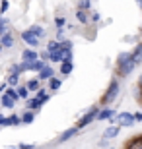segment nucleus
<instances>
[{
	"label": "nucleus",
	"mask_w": 142,
	"mask_h": 149,
	"mask_svg": "<svg viewBox=\"0 0 142 149\" xmlns=\"http://www.w3.org/2000/svg\"><path fill=\"white\" fill-rule=\"evenodd\" d=\"M0 45H2V47H6V49H10L12 45H14V37H12V33L4 31V33H2V37H0Z\"/></svg>",
	"instance_id": "nucleus-12"
},
{
	"label": "nucleus",
	"mask_w": 142,
	"mask_h": 149,
	"mask_svg": "<svg viewBox=\"0 0 142 149\" xmlns=\"http://www.w3.org/2000/svg\"><path fill=\"white\" fill-rule=\"evenodd\" d=\"M111 120V124H117V126H121V128H125V126H132L134 124V116L131 114V112H121V114H113L109 118Z\"/></svg>",
	"instance_id": "nucleus-3"
},
{
	"label": "nucleus",
	"mask_w": 142,
	"mask_h": 149,
	"mask_svg": "<svg viewBox=\"0 0 142 149\" xmlns=\"http://www.w3.org/2000/svg\"><path fill=\"white\" fill-rule=\"evenodd\" d=\"M41 37H45V29L41 27V25H31L29 29L22 31V41H23V43H28L31 49H37Z\"/></svg>",
	"instance_id": "nucleus-2"
},
{
	"label": "nucleus",
	"mask_w": 142,
	"mask_h": 149,
	"mask_svg": "<svg viewBox=\"0 0 142 149\" xmlns=\"http://www.w3.org/2000/svg\"><path fill=\"white\" fill-rule=\"evenodd\" d=\"M16 91H18V97H20V99H28L29 89L25 87V85H18V87H16Z\"/></svg>",
	"instance_id": "nucleus-17"
},
{
	"label": "nucleus",
	"mask_w": 142,
	"mask_h": 149,
	"mask_svg": "<svg viewBox=\"0 0 142 149\" xmlns=\"http://www.w3.org/2000/svg\"><path fill=\"white\" fill-rule=\"evenodd\" d=\"M39 60V52L37 50H33V49H25L22 52V62L23 64H31V62Z\"/></svg>",
	"instance_id": "nucleus-7"
},
{
	"label": "nucleus",
	"mask_w": 142,
	"mask_h": 149,
	"mask_svg": "<svg viewBox=\"0 0 142 149\" xmlns=\"http://www.w3.org/2000/svg\"><path fill=\"white\" fill-rule=\"evenodd\" d=\"M6 87H8L6 83H0V93H4V91H6Z\"/></svg>",
	"instance_id": "nucleus-23"
},
{
	"label": "nucleus",
	"mask_w": 142,
	"mask_h": 149,
	"mask_svg": "<svg viewBox=\"0 0 142 149\" xmlns=\"http://www.w3.org/2000/svg\"><path fill=\"white\" fill-rule=\"evenodd\" d=\"M25 87H28L29 91H37V89H41V79H39V77H33V79H29V81H28Z\"/></svg>",
	"instance_id": "nucleus-14"
},
{
	"label": "nucleus",
	"mask_w": 142,
	"mask_h": 149,
	"mask_svg": "<svg viewBox=\"0 0 142 149\" xmlns=\"http://www.w3.org/2000/svg\"><path fill=\"white\" fill-rule=\"evenodd\" d=\"M138 87H142V85H138Z\"/></svg>",
	"instance_id": "nucleus-26"
},
{
	"label": "nucleus",
	"mask_w": 142,
	"mask_h": 149,
	"mask_svg": "<svg viewBox=\"0 0 142 149\" xmlns=\"http://www.w3.org/2000/svg\"><path fill=\"white\" fill-rule=\"evenodd\" d=\"M134 60H132V52H121L117 56V62H115V72L119 77H126L129 74L134 70Z\"/></svg>",
	"instance_id": "nucleus-1"
},
{
	"label": "nucleus",
	"mask_w": 142,
	"mask_h": 149,
	"mask_svg": "<svg viewBox=\"0 0 142 149\" xmlns=\"http://www.w3.org/2000/svg\"><path fill=\"white\" fill-rule=\"evenodd\" d=\"M138 4H140V6H142V0H138Z\"/></svg>",
	"instance_id": "nucleus-24"
},
{
	"label": "nucleus",
	"mask_w": 142,
	"mask_h": 149,
	"mask_svg": "<svg viewBox=\"0 0 142 149\" xmlns=\"http://www.w3.org/2000/svg\"><path fill=\"white\" fill-rule=\"evenodd\" d=\"M16 97H12V95H8L4 91V95H2V99H0V105L4 107V109H14V105H16Z\"/></svg>",
	"instance_id": "nucleus-9"
},
{
	"label": "nucleus",
	"mask_w": 142,
	"mask_h": 149,
	"mask_svg": "<svg viewBox=\"0 0 142 149\" xmlns=\"http://www.w3.org/2000/svg\"><path fill=\"white\" fill-rule=\"evenodd\" d=\"M113 114H115L113 109H103V111L97 112V120H107V118H111Z\"/></svg>",
	"instance_id": "nucleus-15"
},
{
	"label": "nucleus",
	"mask_w": 142,
	"mask_h": 149,
	"mask_svg": "<svg viewBox=\"0 0 142 149\" xmlns=\"http://www.w3.org/2000/svg\"><path fill=\"white\" fill-rule=\"evenodd\" d=\"M72 68H74L72 60H62V62H60V74H62V76H70Z\"/></svg>",
	"instance_id": "nucleus-10"
},
{
	"label": "nucleus",
	"mask_w": 142,
	"mask_h": 149,
	"mask_svg": "<svg viewBox=\"0 0 142 149\" xmlns=\"http://www.w3.org/2000/svg\"><path fill=\"white\" fill-rule=\"evenodd\" d=\"M8 8H10V2H8V0H2V2H0V14H4Z\"/></svg>",
	"instance_id": "nucleus-20"
},
{
	"label": "nucleus",
	"mask_w": 142,
	"mask_h": 149,
	"mask_svg": "<svg viewBox=\"0 0 142 149\" xmlns=\"http://www.w3.org/2000/svg\"><path fill=\"white\" fill-rule=\"evenodd\" d=\"M76 19L80 23H86L88 22V16H86V10H80V8H78V12H76Z\"/></svg>",
	"instance_id": "nucleus-19"
},
{
	"label": "nucleus",
	"mask_w": 142,
	"mask_h": 149,
	"mask_svg": "<svg viewBox=\"0 0 142 149\" xmlns=\"http://www.w3.org/2000/svg\"><path fill=\"white\" fill-rule=\"evenodd\" d=\"M53 76H55V70H53V68H51L49 64H45V66L37 72V77L41 79V81H45V79H51Z\"/></svg>",
	"instance_id": "nucleus-8"
},
{
	"label": "nucleus",
	"mask_w": 142,
	"mask_h": 149,
	"mask_svg": "<svg viewBox=\"0 0 142 149\" xmlns=\"http://www.w3.org/2000/svg\"><path fill=\"white\" fill-rule=\"evenodd\" d=\"M117 93H119V81H113V83H109V89L105 91V95H103V99L99 101V105L97 107H105V105H109L111 101L117 97Z\"/></svg>",
	"instance_id": "nucleus-4"
},
{
	"label": "nucleus",
	"mask_w": 142,
	"mask_h": 149,
	"mask_svg": "<svg viewBox=\"0 0 142 149\" xmlns=\"http://www.w3.org/2000/svg\"><path fill=\"white\" fill-rule=\"evenodd\" d=\"M8 85H10V87H18V85H20V74H10Z\"/></svg>",
	"instance_id": "nucleus-18"
},
{
	"label": "nucleus",
	"mask_w": 142,
	"mask_h": 149,
	"mask_svg": "<svg viewBox=\"0 0 142 149\" xmlns=\"http://www.w3.org/2000/svg\"><path fill=\"white\" fill-rule=\"evenodd\" d=\"M33 120H35V111H29L28 109V111L23 112V116H22V122L23 124H31Z\"/></svg>",
	"instance_id": "nucleus-16"
},
{
	"label": "nucleus",
	"mask_w": 142,
	"mask_h": 149,
	"mask_svg": "<svg viewBox=\"0 0 142 149\" xmlns=\"http://www.w3.org/2000/svg\"><path fill=\"white\" fill-rule=\"evenodd\" d=\"M0 50H2V45H0Z\"/></svg>",
	"instance_id": "nucleus-25"
},
{
	"label": "nucleus",
	"mask_w": 142,
	"mask_h": 149,
	"mask_svg": "<svg viewBox=\"0 0 142 149\" xmlns=\"http://www.w3.org/2000/svg\"><path fill=\"white\" fill-rule=\"evenodd\" d=\"M60 85H62V81H60L59 77L53 76L49 79V89H47V91H49V93H55V91H59V89H60Z\"/></svg>",
	"instance_id": "nucleus-13"
},
{
	"label": "nucleus",
	"mask_w": 142,
	"mask_h": 149,
	"mask_svg": "<svg viewBox=\"0 0 142 149\" xmlns=\"http://www.w3.org/2000/svg\"><path fill=\"white\" fill-rule=\"evenodd\" d=\"M78 6H80V10H90V6H92V4H90V0H80V4H78Z\"/></svg>",
	"instance_id": "nucleus-21"
},
{
	"label": "nucleus",
	"mask_w": 142,
	"mask_h": 149,
	"mask_svg": "<svg viewBox=\"0 0 142 149\" xmlns=\"http://www.w3.org/2000/svg\"><path fill=\"white\" fill-rule=\"evenodd\" d=\"M123 149H142V132L134 134L132 138H126L123 143Z\"/></svg>",
	"instance_id": "nucleus-6"
},
{
	"label": "nucleus",
	"mask_w": 142,
	"mask_h": 149,
	"mask_svg": "<svg viewBox=\"0 0 142 149\" xmlns=\"http://www.w3.org/2000/svg\"><path fill=\"white\" fill-rule=\"evenodd\" d=\"M119 132H121V126H117V124H111L107 130H105V134H103V138L105 139H109V138H115V136H119Z\"/></svg>",
	"instance_id": "nucleus-11"
},
{
	"label": "nucleus",
	"mask_w": 142,
	"mask_h": 149,
	"mask_svg": "<svg viewBox=\"0 0 142 149\" xmlns=\"http://www.w3.org/2000/svg\"><path fill=\"white\" fill-rule=\"evenodd\" d=\"M97 112H99V107L95 105L93 109H90V111L86 112V116H84V118H80V120H78L76 128H78V130H80V128H86L88 124H90V122L93 120V118H97Z\"/></svg>",
	"instance_id": "nucleus-5"
},
{
	"label": "nucleus",
	"mask_w": 142,
	"mask_h": 149,
	"mask_svg": "<svg viewBox=\"0 0 142 149\" xmlns=\"http://www.w3.org/2000/svg\"><path fill=\"white\" fill-rule=\"evenodd\" d=\"M55 23H57V27H62V25L66 23V19H64V17H60V16H59V17H57V22H55Z\"/></svg>",
	"instance_id": "nucleus-22"
}]
</instances>
